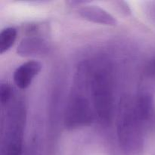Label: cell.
<instances>
[{
  "mask_svg": "<svg viewBox=\"0 0 155 155\" xmlns=\"http://www.w3.org/2000/svg\"><path fill=\"white\" fill-rule=\"evenodd\" d=\"M89 79L95 114L101 124H109L113 115V77L108 62L101 59L89 65Z\"/></svg>",
  "mask_w": 155,
  "mask_h": 155,
  "instance_id": "6da1fadb",
  "label": "cell"
},
{
  "mask_svg": "<svg viewBox=\"0 0 155 155\" xmlns=\"http://www.w3.org/2000/svg\"><path fill=\"white\" fill-rule=\"evenodd\" d=\"M135 107V101L127 97L120 102L117 118V133L120 145L126 148H133L139 145L140 124Z\"/></svg>",
  "mask_w": 155,
  "mask_h": 155,
  "instance_id": "7a4b0ae2",
  "label": "cell"
},
{
  "mask_svg": "<svg viewBox=\"0 0 155 155\" xmlns=\"http://www.w3.org/2000/svg\"><path fill=\"white\" fill-rule=\"evenodd\" d=\"M82 89L83 86L77 85L68 101L64 116V125L68 130L82 128L93 121L95 110L87 96L82 93Z\"/></svg>",
  "mask_w": 155,
  "mask_h": 155,
  "instance_id": "3957f363",
  "label": "cell"
},
{
  "mask_svg": "<svg viewBox=\"0 0 155 155\" xmlns=\"http://www.w3.org/2000/svg\"><path fill=\"white\" fill-rule=\"evenodd\" d=\"M42 65L36 61H30L17 68L14 74V81L20 89H27L35 77L40 72Z\"/></svg>",
  "mask_w": 155,
  "mask_h": 155,
  "instance_id": "277c9868",
  "label": "cell"
},
{
  "mask_svg": "<svg viewBox=\"0 0 155 155\" xmlns=\"http://www.w3.org/2000/svg\"><path fill=\"white\" fill-rule=\"evenodd\" d=\"M80 16L89 21L96 24H104L108 26H115L117 21L114 17L106 12L104 9L95 5H89L83 7L79 10Z\"/></svg>",
  "mask_w": 155,
  "mask_h": 155,
  "instance_id": "5b68a950",
  "label": "cell"
},
{
  "mask_svg": "<svg viewBox=\"0 0 155 155\" xmlns=\"http://www.w3.org/2000/svg\"><path fill=\"white\" fill-rule=\"evenodd\" d=\"M47 46L45 42L39 38H26L18 45L17 52L20 55L29 56L42 53Z\"/></svg>",
  "mask_w": 155,
  "mask_h": 155,
  "instance_id": "8992f818",
  "label": "cell"
},
{
  "mask_svg": "<svg viewBox=\"0 0 155 155\" xmlns=\"http://www.w3.org/2000/svg\"><path fill=\"white\" fill-rule=\"evenodd\" d=\"M152 96L148 92L142 93L135 101L136 113L141 121L145 120L150 117L152 110Z\"/></svg>",
  "mask_w": 155,
  "mask_h": 155,
  "instance_id": "52a82bcc",
  "label": "cell"
},
{
  "mask_svg": "<svg viewBox=\"0 0 155 155\" xmlns=\"http://www.w3.org/2000/svg\"><path fill=\"white\" fill-rule=\"evenodd\" d=\"M22 132L19 129L12 130L8 136L5 155H21Z\"/></svg>",
  "mask_w": 155,
  "mask_h": 155,
  "instance_id": "ba28073f",
  "label": "cell"
},
{
  "mask_svg": "<svg viewBox=\"0 0 155 155\" xmlns=\"http://www.w3.org/2000/svg\"><path fill=\"white\" fill-rule=\"evenodd\" d=\"M17 37V30L14 27L4 29L0 33V53L3 54L9 49Z\"/></svg>",
  "mask_w": 155,
  "mask_h": 155,
  "instance_id": "9c48e42d",
  "label": "cell"
},
{
  "mask_svg": "<svg viewBox=\"0 0 155 155\" xmlns=\"http://www.w3.org/2000/svg\"><path fill=\"white\" fill-rule=\"evenodd\" d=\"M12 95V89L8 84H2L0 88V98L2 104H4L9 101Z\"/></svg>",
  "mask_w": 155,
  "mask_h": 155,
  "instance_id": "30bf717a",
  "label": "cell"
}]
</instances>
